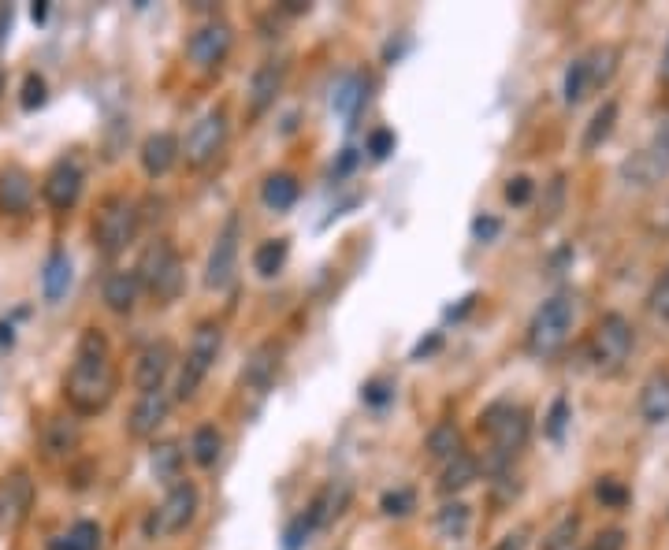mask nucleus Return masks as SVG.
Masks as SVG:
<instances>
[{
	"mask_svg": "<svg viewBox=\"0 0 669 550\" xmlns=\"http://www.w3.org/2000/svg\"><path fill=\"white\" fill-rule=\"evenodd\" d=\"M34 510V480L23 465H15L0 476V532L23 528Z\"/></svg>",
	"mask_w": 669,
	"mask_h": 550,
	"instance_id": "obj_13",
	"label": "nucleus"
},
{
	"mask_svg": "<svg viewBox=\"0 0 669 550\" xmlns=\"http://www.w3.org/2000/svg\"><path fill=\"white\" fill-rule=\"evenodd\" d=\"M67 287H71V257L64 249H53L45 268H41V294H45V302H60Z\"/></svg>",
	"mask_w": 669,
	"mask_h": 550,
	"instance_id": "obj_27",
	"label": "nucleus"
},
{
	"mask_svg": "<svg viewBox=\"0 0 669 550\" xmlns=\"http://www.w3.org/2000/svg\"><path fill=\"white\" fill-rule=\"evenodd\" d=\"M4 27H12V8H0V41H4Z\"/></svg>",
	"mask_w": 669,
	"mask_h": 550,
	"instance_id": "obj_53",
	"label": "nucleus"
},
{
	"mask_svg": "<svg viewBox=\"0 0 669 550\" xmlns=\"http://www.w3.org/2000/svg\"><path fill=\"white\" fill-rule=\"evenodd\" d=\"M424 450H428V461H435V465L454 461L465 450L461 446V428L454 420H439L432 432H428V439H424Z\"/></svg>",
	"mask_w": 669,
	"mask_h": 550,
	"instance_id": "obj_26",
	"label": "nucleus"
},
{
	"mask_svg": "<svg viewBox=\"0 0 669 550\" xmlns=\"http://www.w3.org/2000/svg\"><path fill=\"white\" fill-rule=\"evenodd\" d=\"M368 105V79L365 75H346V79L335 86V97H331V108L346 119H357V112Z\"/></svg>",
	"mask_w": 669,
	"mask_h": 550,
	"instance_id": "obj_30",
	"label": "nucleus"
},
{
	"mask_svg": "<svg viewBox=\"0 0 669 550\" xmlns=\"http://www.w3.org/2000/svg\"><path fill=\"white\" fill-rule=\"evenodd\" d=\"M283 82H287V60H261L257 71H253L250 86H246V105H250V116L261 119L268 108L276 105V97L283 93Z\"/></svg>",
	"mask_w": 669,
	"mask_h": 550,
	"instance_id": "obj_15",
	"label": "nucleus"
},
{
	"mask_svg": "<svg viewBox=\"0 0 669 550\" xmlns=\"http://www.w3.org/2000/svg\"><path fill=\"white\" fill-rule=\"evenodd\" d=\"M171 402H175V394H171L168 387H157V391L138 394L131 417H127V432H131V439H153L160 424L168 420Z\"/></svg>",
	"mask_w": 669,
	"mask_h": 550,
	"instance_id": "obj_16",
	"label": "nucleus"
},
{
	"mask_svg": "<svg viewBox=\"0 0 669 550\" xmlns=\"http://www.w3.org/2000/svg\"><path fill=\"white\" fill-rule=\"evenodd\" d=\"M138 160H142V171L149 175V179H164V175L183 160V142H179L171 131L149 134V138L142 142Z\"/></svg>",
	"mask_w": 669,
	"mask_h": 550,
	"instance_id": "obj_18",
	"label": "nucleus"
},
{
	"mask_svg": "<svg viewBox=\"0 0 669 550\" xmlns=\"http://www.w3.org/2000/svg\"><path fill=\"white\" fill-rule=\"evenodd\" d=\"M235 49V27L227 19H205L201 27L186 41V56L197 71H216L227 64V56Z\"/></svg>",
	"mask_w": 669,
	"mask_h": 550,
	"instance_id": "obj_11",
	"label": "nucleus"
},
{
	"mask_svg": "<svg viewBox=\"0 0 669 550\" xmlns=\"http://www.w3.org/2000/svg\"><path fill=\"white\" fill-rule=\"evenodd\" d=\"M34 205V175L23 164L0 168V212L4 216H23Z\"/></svg>",
	"mask_w": 669,
	"mask_h": 550,
	"instance_id": "obj_19",
	"label": "nucleus"
},
{
	"mask_svg": "<svg viewBox=\"0 0 669 550\" xmlns=\"http://www.w3.org/2000/svg\"><path fill=\"white\" fill-rule=\"evenodd\" d=\"M279 8H283L287 15H305V12H309V4H305V0H283Z\"/></svg>",
	"mask_w": 669,
	"mask_h": 550,
	"instance_id": "obj_50",
	"label": "nucleus"
},
{
	"mask_svg": "<svg viewBox=\"0 0 669 550\" xmlns=\"http://www.w3.org/2000/svg\"><path fill=\"white\" fill-rule=\"evenodd\" d=\"M584 67H588L591 93L606 90V86L614 82L617 67H621V49H617V45H610V41H603V45H595V49H588V53H584Z\"/></svg>",
	"mask_w": 669,
	"mask_h": 550,
	"instance_id": "obj_25",
	"label": "nucleus"
},
{
	"mask_svg": "<svg viewBox=\"0 0 669 550\" xmlns=\"http://www.w3.org/2000/svg\"><path fill=\"white\" fill-rule=\"evenodd\" d=\"M298 194H302V186H298V179L290 171H272L261 183V201L272 212H287L298 201Z\"/></svg>",
	"mask_w": 669,
	"mask_h": 550,
	"instance_id": "obj_29",
	"label": "nucleus"
},
{
	"mask_svg": "<svg viewBox=\"0 0 669 550\" xmlns=\"http://www.w3.org/2000/svg\"><path fill=\"white\" fill-rule=\"evenodd\" d=\"M640 417L643 424H651V428H658V424H666L669 420V368H658V372H651L647 380H643L640 387Z\"/></svg>",
	"mask_w": 669,
	"mask_h": 550,
	"instance_id": "obj_21",
	"label": "nucleus"
},
{
	"mask_svg": "<svg viewBox=\"0 0 669 550\" xmlns=\"http://www.w3.org/2000/svg\"><path fill=\"white\" fill-rule=\"evenodd\" d=\"M588 550H625V532L621 528H606V532H599V536L591 539Z\"/></svg>",
	"mask_w": 669,
	"mask_h": 550,
	"instance_id": "obj_46",
	"label": "nucleus"
},
{
	"mask_svg": "<svg viewBox=\"0 0 669 550\" xmlns=\"http://www.w3.org/2000/svg\"><path fill=\"white\" fill-rule=\"evenodd\" d=\"M227 138H231V123H227V112L223 108H209L205 116L197 119L194 127L186 131L183 138V160L190 171H201L216 164L223 149H227Z\"/></svg>",
	"mask_w": 669,
	"mask_h": 550,
	"instance_id": "obj_8",
	"label": "nucleus"
},
{
	"mask_svg": "<svg viewBox=\"0 0 669 550\" xmlns=\"http://www.w3.org/2000/svg\"><path fill=\"white\" fill-rule=\"evenodd\" d=\"M365 153H368V157H372V160L391 157V153H394V134H391V131H383V127H380V131H372V134H368V142H365Z\"/></svg>",
	"mask_w": 669,
	"mask_h": 550,
	"instance_id": "obj_43",
	"label": "nucleus"
},
{
	"mask_svg": "<svg viewBox=\"0 0 669 550\" xmlns=\"http://www.w3.org/2000/svg\"><path fill=\"white\" fill-rule=\"evenodd\" d=\"M171 365H175V346H171L168 339L149 342L142 354H138V361H134V387L142 394L164 387Z\"/></svg>",
	"mask_w": 669,
	"mask_h": 550,
	"instance_id": "obj_17",
	"label": "nucleus"
},
{
	"mask_svg": "<svg viewBox=\"0 0 669 550\" xmlns=\"http://www.w3.org/2000/svg\"><path fill=\"white\" fill-rule=\"evenodd\" d=\"M82 183H86V171H82L79 157H60L41 179V197L53 212H71L79 205Z\"/></svg>",
	"mask_w": 669,
	"mask_h": 550,
	"instance_id": "obj_14",
	"label": "nucleus"
},
{
	"mask_svg": "<svg viewBox=\"0 0 669 550\" xmlns=\"http://www.w3.org/2000/svg\"><path fill=\"white\" fill-rule=\"evenodd\" d=\"M480 432L487 435V458L484 472L491 476H506L513 469V458L525 450L528 435H532V417L525 406L517 402H491L480 413Z\"/></svg>",
	"mask_w": 669,
	"mask_h": 550,
	"instance_id": "obj_2",
	"label": "nucleus"
},
{
	"mask_svg": "<svg viewBox=\"0 0 669 550\" xmlns=\"http://www.w3.org/2000/svg\"><path fill=\"white\" fill-rule=\"evenodd\" d=\"M82 443V428L75 417H49L41 424V454L49 461H67Z\"/></svg>",
	"mask_w": 669,
	"mask_h": 550,
	"instance_id": "obj_20",
	"label": "nucleus"
},
{
	"mask_svg": "<svg viewBox=\"0 0 669 550\" xmlns=\"http://www.w3.org/2000/svg\"><path fill=\"white\" fill-rule=\"evenodd\" d=\"M617 116H621V108H617V101L614 97H606L603 105L595 108V116L588 119V127H584V138H580V149L584 153H595L599 145L614 134V127H617Z\"/></svg>",
	"mask_w": 669,
	"mask_h": 550,
	"instance_id": "obj_28",
	"label": "nucleus"
},
{
	"mask_svg": "<svg viewBox=\"0 0 669 550\" xmlns=\"http://www.w3.org/2000/svg\"><path fill=\"white\" fill-rule=\"evenodd\" d=\"M595 498L603 502L606 510H621V506H629V487L621 484L617 476H603L599 484H595Z\"/></svg>",
	"mask_w": 669,
	"mask_h": 550,
	"instance_id": "obj_38",
	"label": "nucleus"
},
{
	"mask_svg": "<svg viewBox=\"0 0 669 550\" xmlns=\"http://www.w3.org/2000/svg\"><path fill=\"white\" fill-rule=\"evenodd\" d=\"M119 387L116 361H112V346L97 328L82 331L79 346H75V361L64 376V398L75 417H97L112 406Z\"/></svg>",
	"mask_w": 669,
	"mask_h": 550,
	"instance_id": "obj_1",
	"label": "nucleus"
},
{
	"mask_svg": "<svg viewBox=\"0 0 669 550\" xmlns=\"http://www.w3.org/2000/svg\"><path fill=\"white\" fill-rule=\"evenodd\" d=\"M658 75H662V82L669 86V41H666V53H662V67H658Z\"/></svg>",
	"mask_w": 669,
	"mask_h": 550,
	"instance_id": "obj_54",
	"label": "nucleus"
},
{
	"mask_svg": "<svg viewBox=\"0 0 669 550\" xmlns=\"http://www.w3.org/2000/svg\"><path fill=\"white\" fill-rule=\"evenodd\" d=\"M149 465H153V476H157L160 484L175 487L179 480H183V450H179V443H157L153 446V458H149Z\"/></svg>",
	"mask_w": 669,
	"mask_h": 550,
	"instance_id": "obj_32",
	"label": "nucleus"
},
{
	"mask_svg": "<svg viewBox=\"0 0 669 550\" xmlns=\"http://www.w3.org/2000/svg\"><path fill=\"white\" fill-rule=\"evenodd\" d=\"M647 305H651V313H655L662 324H669V272L658 279L655 287H651V294H647Z\"/></svg>",
	"mask_w": 669,
	"mask_h": 550,
	"instance_id": "obj_42",
	"label": "nucleus"
},
{
	"mask_svg": "<svg viewBox=\"0 0 669 550\" xmlns=\"http://www.w3.org/2000/svg\"><path fill=\"white\" fill-rule=\"evenodd\" d=\"M138 283H142L145 294H153L157 305H171L186 287V268H183V257H179V249L157 238V242H149L142 249V257H138Z\"/></svg>",
	"mask_w": 669,
	"mask_h": 550,
	"instance_id": "obj_5",
	"label": "nucleus"
},
{
	"mask_svg": "<svg viewBox=\"0 0 669 550\" xmlns=\"http://www.w3.org/2000/svg\"><path fill=\"white\" fill-rule=\"evenodd\" d=\"M49 550H101V528L93 521L71 524L64 536H56Z\"/></svg>",
	"mask_w": 669,
	"mask_h": 550,
	"instance_id": "obj_35",
	"label": "nucleus"
},
{
	"mask_svg": "<svg viewBox=\"0 0 669 550\" xmlns=\"http://www.w3.org/2000/svg\"><path fill=\"white\" fill-rule=\"evenodd\" d=\"M279 357H283V350H279L276 342H261V346L253 350L250 361H246V368H242V387H250V391L257 394L268 391V387L276 383Z\"/></svg>",
	"mask_w": 669,
	"mask_h": 550,
	"instance_id": "obj_23",
	"label": "nucleus"
},
{
	"mask_svg": "<svg viewBox=\"0 0 669 550\" xmlns=\"http://www.w3.org/2000/svg\"><path fill=\"white\" fill-rule=\"evenodd\" d=\"M632 346H636V331H632L629 316L625 313H603L595 320V328L588 335V361L595 376H617L625 361L632 357Z\"/></svg>",
	"mask_w": 669,
	"mask_h": 550,
	"instance_id": "obj_4",
	"label": "nucleus"
},
{
	"mask_svg": "<svg viewBox=\"0 0 669 550\" xmlns=\"http://www.w3.org/2000/svg\"><path fill=\"white\" fill-rule=\"evenodd\" d=\"M105 305L116 316H131L138 309V298H142V283H138V272L134 268H119L105 279Z\"/></svg>",
	"mask_w": 669,
	"mask_h": 550,
	"instance_id": "obj_22",
	"label": "nucleus"
},
{
	"mask_svg": "<svg viewBox=\"0 0 669 550\" xmlns=\"http://www.w3.org/2000/svg\"><path fill=\"white\" fill-rule=\"evenodd\" d=\"M197 502H201V495H197V487L190 484V480H179L175 487H168L164 502L145 517V536L168 539V536L186 532L197 517Z\"/></svg>",
	"mask_w": 669,
	"mask_h": 550,
	"instance_id": "obj_9",
	"label": "nucleus"
},
{
	"mask_svg": "<svg viewBox=\"0 0 669 550\" xmlns=\"http://www.w3.org/2000/svg\"><path fill=\"white\" fill-rule=\"evenodd\" d=\"M591 97V82H588V67H584V56H577L573 64L565 67V79H562V101L569 108L584 105Z\"/></svg>",
	"mask_w": 669,
	"mask_h": 550,
	"instance_id": "obj_36",
	"label": "nucleus"
},
{
	"mask_svg": "<svg viewBox=\"0 0 669 550\" xmlns=\"http://www.w3.org/2000/svg\"><path fill=\"white\" fill-rule=\"evenodd\" d=\"M532 194H536V186H532V179H528V175H517V179H510V183H506V201H510V205H528V201H532Z\"/></svg>",
	"mask_w": 669,
	"mask_h": 550,
	"instance_id": "obj_44",
	"label": "nucleus"
},
{
	"mask_svg": "<svg viewBox=\"0 0 669 550\" xmlns=\"http://www.w3.org/2000/svg\"><path fill=\"white\" fill-rule=\"evenodd\" d=\"M469 521H473V510L465 502H443L435 513V528L443 539H461L469 532Z\"/></svg>",
	"mask_w": 669,
	"mask_h": 550,
	"instance_id": "obj_34",
	"label": "nucleus"
},
{
	"mask_svg": "<svg viewBox=\"0 0 669 550\" xmlns=\"http://www.w3.org/2000/svg\"><path fill=\"white\" fill-rule=\"evenodd\" d=\"M15 342V328L12 324H0V350H4V346H12Z\"/></svg>",
	"mask_w": 669,
	"mask_h": 550,
	"instance_id": "obj_52",
	"label": "nucleus"
},
{
	"mask_svg": "<svg viewBox=\"0 0 669 550\" xmlns=\"http://www.w3.org/2000/svg\"><path fill=\"white\" fill-rule=\"evenodd\" d=\"M238 242H242V220H238V216H227L220 235H216V242H212L209 249V261H205V287L209 290H227L235 283Z\"/></svg>",
	"mask_w": 669,
	"mask_h": 550,
	"instance_id": "obj_12",
	"label": "nucleus"
},
{
	"mask_svg": "<svg viewBox=\"0 0 669 550\" xmlns=\"http://www.w3.org/2000/svg\"><path fill=\"white\" fill-rule=\"evenodd\" d=\"M577 539H580V517L577 513H565L562 521L547 532L543 550H577Z\"/></svg>",
	"mask_w": 669,
	"mask_h": 550,
	"instance_id": "obj_37",
	"label": "nucleus"
},
{
	"mask_svg": "<svg viewBox=\"0 0 669 550\" xmlns=\"http://www.w3.org/2000/svg\"><path fill=\"white\" fill-rule=\"evenodd\" d=\"M565 424H569V402L565 398H554V406L551 413H547V439H554V443H562V435H565Z\"/></svg>",
	"mask_w": 669,
	"mask_h": 550,
	"instance_id": "obj_41",
	"label": "nucleus"
},
{
	"mask_svg": "<svg viewBox=\"0 0 669 550\" xmlns=\"http://www.w3.org/2000/svg\"><path fill=\"white\" fill-rule=\"evenodd\" d=\"M417 506V495L409 491V487H394V491H383L380 498V510L387 513V517H406L409 510Z\"/></svg>",
	"mask_w": 669,
	"mask_h": 550,
	"instance_id": "obj_39",
	"label": "nucleus"
},
{
	"mask_svg": "<svg viewBox=\"0 0 669 550\" xmlns=\"http://www.w3.org/2000/svg\"><path fill=\"white\" fill-rule=\"evenodd\" d=\"M502 231V223L495 220V216H480V220L473 223V235H476V242H491V238L499 235Z\"/></svg>",
	"mask_w": 669,
	"mask_h": 550,
	"instance_id": "obj_47",
	"label": "nucleus"
},
{
	"mask_svg": "<svg viewBox=\"0 0 669 550\" xmlns=\"http://www.w3.org/2000/svg\"><path fill=\"white\" fill-rule=\"evenodd\" d=\"M621 175L629 179V186H655L669 175V112H662V119L655 123L651 142L643 145L632 160L621 164Z\"/></svg>",
	"mask_w": 669,
	"mask_h": 550,
	"instance_id": "obj_10",
	"label": "nucleus"
},
{
	"mask_svg": "<svg viewBox=\"0 0 669 550\" xmlns=\"http://www.w3.org/2000/svg\"><path fill=\"white\" fill-rule=\"evenodd\" d=\"M138 227H142V212H138V201L127 194H112L101 201L97 209V220H93V242L105 257H119L123 249L138 238Z\"/></svg>",
	"mask_w": 669,
	"mask_h": 550,
	"instance_id": "obj_6",
	"label": "nucleus"
},
{
	"mask_svg": "<svg viewBox=\"0 0 669 550\" xmlns=\"http://www.w3.org/2000/svg\"><path fill=\"white\" fill-rule=\"evenodd\" d=\"M573 324H577V298H573L569 290L547 298V302L536 309V316L528 320V331H525L528 357H536V361L558 357L562 346L569 342V335H573Z\"/></svg>",
	"mask_w": 669,
	"mask_h": 550,
	"instance_id": "obj_3",
	"label": "nucleus"
},
{
	"mask_svg": "<svg viewBox=\"0 0 669 550\" xmlns=\"http://www.w3.org/2000/svg\"><path fill=\"white\" fill-rule=\"evenodd\" d=\"M476 480H480V458L461 450L458 458L446 461L443 472H439V495L454 498V495H461L465 487H473Z\"/></svg>",
	"mask_w": 669,
	"mask_h": 550,
	"instance_id": "obj_24",
	"label": "nucleus"
},
{
	"mask_svg": "<svg viewBox=\"0 0 669 550\" xmlns=\"http://www.w3.org/2000/svg\"><path fill=\"white\" fill-rule=\"evenodd\" d=\"M30 19H34V23H45V19H49V4H45V0H38V4L30 8Z\"/></svg>",
	"mask_w": 669,
	"mask_h": 550,
	"instance_id": "obj_51",
	"label": "nucleus"
},
{
	"mask_svg": "<svg viewBox=\"0 0 669 550\" xmlns=\"http://www.w3.org/2000/svg\"><path fill=\"white\" fill-rule=\"evenodd\" d=\"M491 550H528V528H517L510 536H502Z\"/></svg>",
	"mask_w": 669,
	"mask_h": 550,
	"instance_id": "obj_48",
	"label": "nucleus"
},
{
	"mask_svg": "<svg viewBox=\"0 0 669 550\" xmlns=\"http://www.w3.org/2000/svg\"><path fill=\"white\" fill-rule=\"evenodd\" d=\"M361 398H365L368 406H387L394 398V383H387V380H372V383H365V391H361Z\"/></svg>",
	"mask_w": 669,
	"mask_h": 550,
	"instance_id": "obj_45",
	"label": "nucleus"
},
{
	"mask_svg": "<svg viewBox=\"0 0 669 550\" xmlns=\"http://www.w3.org/2000/svg\"><path fill=\"white\" fill-rule=\"evenodd\" d=\"M354 164H357V149H346V153H342V160H339V168H335V179H339V175H346V171H354Z\"/></svg>",
	"mask_w": 669,
	"mask_h": 550,
	"instance_id": "obj_49",
	"label": "nucleus"
},
{
	"mask_svg": "<svg viewBox=\"0 0 669 550\" xmlns=\"http://www.w3.org/2000/svg\"><path fill=\"white\" fill-rule=\"evenodd\" d=\"M223 454V435L216 424H201V428H194V435H190V461H194L197 469H212L216 461H220Z\"/></svg>",
	"mask_w": 669,
	"mask_h": 550,
	"instance_id": "obj_31",
	"label": "nucleus"
},
{
	"mask_svg": "<svg viewBox=\"0 0 669 550\" xmlns=\"http://www.w3.org/2000/svg\"><path fill=\"white\" fill-rule=\"evenodd\" d=\"M45 101H49V86H45V79H41V75H34V71H30L27 79H23V97H19V105L27 108V112H38Z\"/></svg>",
	"mask_w": 669,
	"mask_h": 550,
	"instance_id": "obj_40",
	"label": "nucleus"
},
{
	"mask_svg": "<svg viewBox=\"0 0 669 550\" xmlns=\"http://www.w3.org/2000/svg\"><path fill=\"white\" fill-rule=\"evenodd\" d=\"M220 346H223V324L220 320H201L190 335V346H186V357H183V368H179V380H175V402H186V398H194L197 387L205 383V376L212 372L216 365V357H220Z\"/></svg>",
	"mask_w": 669,
	"mask_h": 550,
	"instance_id": "obj_7",
	"label": "nucleus"
},
{
	"mask_svg": "<svg viewBox=\"0 0 669 550\" xmlns=\"http://www.w3.org/2000/svg\"><path fill=\"white\" fill-rule=\"evenodd\" d=\"M287 257H290L287 238H268V242H261V246L253 249V272L264 275V279H272V275L283 272Z\"/></svg>",
	"mask_w": 669,
	"mask_h": 550,
	"instance_id": "obj_33",
	"label": "nucleus"
}]
</instances>
